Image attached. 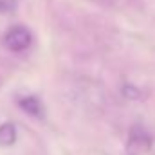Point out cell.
Here are the masks:
<instances>
[{
  "label": "cell",
  "mask_w": 155,
  "mask_h": 155,
  "mask_svg": "<svg viewBox=\"0 0 155 155\" xmlns=\"http://www.w3.org/2000/svg\"><path fill=\"white\" fill-rule=\"evenodd\" d=\"M150 148H152L150 132L141 124L132 126L130 135H128V143H126V155H143Z\"/></svg>",
  "instance_id": "obj_1"
},
{
  "label": "cell",
  "mask_w": 155,
  "mask_h": 155,
  "mask_svg": "<svg viewBox=\"0 0 155 155\" xmlns=\"http://www.w3.org/2000/svg\"><path fill=\"white\" fill-rule=\"evenodd\" d=\"M4 43H5L7 49L20 52V51H24L31 45V31L24 25H15L5 33Z\"/></svg>",
  "instance_id": "obj_2"
},
{
  "label": "cell",
  "mask_w": 155,
  "mask_h": 155,
  "mask_svg": "<svg viewBox=\"0 0 155 155\" xmlns=\"http://www.w3.org/2000/svg\"><path fill=\"white\" fill-rule=\"evenodd\" d=\"M18 105H20V108H22L24 112H27V114H31V116H35V117H41V114H43L41 103H40L36 97H33V96L20 97V99H18Z\"/></svg>",
  "instance_id": "obj_3"
},
{
  "label": "cell",
  "mask_w": 155,
  "mask_h": 155,
  "mask_svg": "<svg viewBox=\"0 0 155 155\" xmlns=\"http://www.w3.org/2000/svg\"><path fill=\"white\" fill-rule=\"evenodd\" d=\"M16 141V128L11 123H4L0 126V144L2 146H11Z\"/></svg>",
  "instance_id": "obj_4"
},
{
  "label": "cell",
  "mask_w": 155,
  "mask_h": 155,
  "mask_svg": "<svg viewBox=\"0 0 155 155\" xmlns=\"http://www.w3.org/2000/svg\"><path fill=\"white\" fill-rule=\"evenodd\" d=\"M123 96L128 97V99H141L143 97V92L137 87H134V85H124L123 87Z\"/></svg>",
  "instance_id": "obj_5"
}]
</instances>
